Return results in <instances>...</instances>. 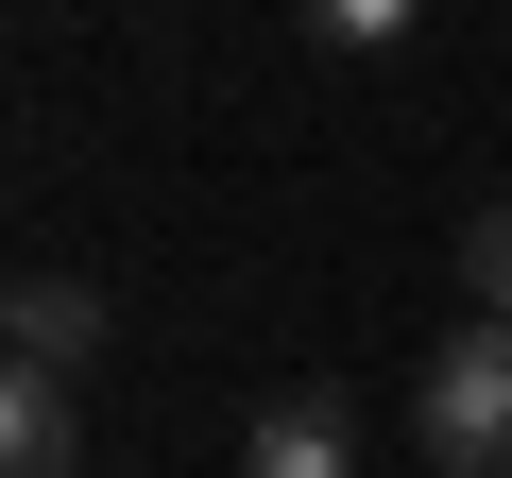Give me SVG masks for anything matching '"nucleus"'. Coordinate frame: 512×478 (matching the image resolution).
I'll use <instances>...</instances> for the list:
<instances>
[{"instance_id": "39448f33", "label": "nucleus", "mask_w": 512, "mask_h": 478, "mask_svg": "<svg viewBox=\"0 0 512 478\" xmlns=\"http://www.w3.org/2000/svg\"><path fill=\"white\" fill-rule=\"evenodd\" d=\"M308 35H325V52H359V69H393V52L427 35V0H308Z\"/></svg>"}, {"instance_id": "f03ea898", "label": "nucleus", "mask_w": 512, "mask_h": 478, "mask_svg": "<svg viewBox=\"0 0 512 478\" xmlns=\"http://www.w3.org/2000/svg\"><path fill=\"white\" fill-rule=\"evenodd\" d=\"M239 478H359V410H342L325 376H291L274 410L239 427Z\"/></svg>"}, {"instance_id": "423d86ee", "label": "nucleus", "mask_w": 512, "mask_h": 478, "mask_svg": "<svg viewBox=\"0 0 512 478\" xmlns=\"http://www.w3.org/2000/svg\"><path fill=\"white\" fill-rule=\"evenodd\" d=\"M461 291H478V325H512V188L461 222Z\"/></svg>"}, {"instance_id": "f257e3e1", "label": "nucleus", "mask_w": 512, "mask_h": 478, "mask_svg": "<svg viewBox=\"0 0 512 478\" xmlns=\"http://www.w3.org/2000/svg\"><path fill=\"white\" fill-rule=\"evenodd\" d=\"M410 444H427V478H512V325L427 342V376H410Z\"/></svg>"}, {"instance_id": "20e7f679", "label": "nucleus", "mask_w": 512, "mask_h": 478, "mask_svg": "<svg viewBox=\"0 0 512 478\" xmlns=\"http://www.w3.org/2000/svg\"><path fill=\"white\" fill-rule=\"evenodd\" d=\"M0 478H86V393L69 376H0Z\"/></svg>"}, {"instance_id": "7ed1b4c3", "label": "nucleus", "mask_w": 512, "mask_h": 478, "mask_svg": "<svg viewBox=\"0 0 512 478\" xmlns=\"http://www.w3.org/2000/svg\"><path fill=\"white\" fill-rule=\"evenodd\" d=\"M0 342H18V376H69V393H86V359H103L120 325H103V291H86V274H18Z\"/></svg>"}]
</instances>
